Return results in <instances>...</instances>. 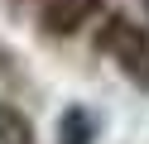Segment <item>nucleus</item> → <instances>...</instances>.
I'll return each mask as SVG.
<instances>
[{
  "mask_svg": "<svg viewBox=\"0 0 149 144\" xmlns=\"http://www.w3.org/2000/svg\"><path fill=\"white\" fill-rule=\"evenodd\" d=\"M87 139H91L87 115H82V111H68V115H63V130H58V144H87Z\"/></svg>",
  "mask_w": 149,
  "mask_h": 144,
  "instance_id": "4",
  "label": "nucleus"
},
{
  "mask_svg": "<svg viewBox=\"0 0 149 144\" xmlns=\"http://www.w3.org/2000/svg\"><path fill=\"white\" fill-rule=\"evenodd\" d=\"M101 48H106L139 86H149V34H144V29L125 24V19H111L106 34H101Z\"/></svg>",
  "mask_w": 149,
  "mask_h": 144,
  "instance_id": "1",
  "label": "nucleus"
},
{
  "mask_svg": "<svg viewBox=\"0 0 149 144\" xmlns=\"http://www.w3.org/2000/svg\"><path fill=\"white\" fill-rule=\"evenodd\" d=\"M0 144H34V130L15 106H0Z\"/></svg>",
  "mask_w": 149,
  "mask_h": 144,
  "instance_id": "3",
  "label": "nucleus"
},
{
  "mask_svg": "<svg viewBox=\"0 0 149 144\" xmlns=\"http://www.w3.org/2000/svg\"><path fill=\"white\" fill-rule=\"evenodd\" d=\"M144 5H149V0H144Z\"/></svg>",
  "mask_w": 149,
  "mask_h": 144,
  "instance_id": "5",
  "label": "nucleus"
},
{
  "mask_svg": "<svg viewBox=\"0 0 149 144\" xmlns=\"http://www.w3.org/2000/svg\"><path fill=\"white\" fill-rule=\"evenodd\" d=\"M101 0H48L43 5V29L48 34H77L91 15H96Z\"/></svg>",
  "mask_w": 149,
  "mask_h": 144,
  "instance_id": "2",
  "label": "nucleus"
}]
</instances>
